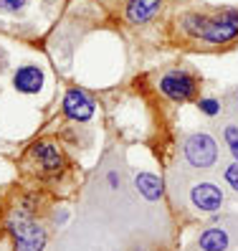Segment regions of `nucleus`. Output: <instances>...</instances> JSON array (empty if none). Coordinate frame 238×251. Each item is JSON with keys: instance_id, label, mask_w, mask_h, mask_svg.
I'll use <instances>...</instances> for the list:
<instances>
[{"instance_id": "obj_1", "label": "nucleus", "mask_w": 238, "mask_h": 251, "mask_svg": "<svg viewBox=\"0 0 238 251\" xmlns=\"http://www.w3.org/2000/svg\"><path fill=\"white\" fill-rule=\"evenodd\" d=\"M183 23L190 33H195L198 38L208 43H228L238 36V13L226 10L218 18H203V16H188Z\"/></svg>"}, {"instance_id": "obj_2", "label": "nucleus", "mask_w": 238, "mask_h": 251, "mask_svg": "<svg viewBox=\"0 0 238 251\" xmlns=\"http://www.w3.org/2000/svg\"><path fill=\"white\" fill-rule=\"evenodd\" d=\"M10 233L16 239L18 251H41L46 244V233L36 224L31 216H25L23 211H18L16 216H10Z\"/></svg>"}, {"instance_id": "obj_3", "label": "nucleus", "mask_w": 238, "mask_h": 251, "mask_svg": "<svg viewBox=\"0 0 238 251\" xmlns=\"http://www.w3.org/2000/svg\"><path fill=\"white\" fill-rule=\"evenodd\" d=\"M185 157L192 168H211L218 160L215 140L208 135H190L185 142Z\"/></svg>"}, {"instance_id": "obj_4", "label": "nucleus", "mask_w": 238, "mask_h": 251, "mask_svg": "<svg viewBox=\"0 0 238 251\" xmlns=\"http://www.w3.org/2000/svg\"><path fill=\"white\" fill-rule=\"evenodd\" d=\"M160 92L170 99H175V101H185V99L192 97V92H195V79L185 71H172L167 76H162Z\"/></svg>"}, {"instance_id": "obj_5", "label": "nucleus", "mask_w": 238, "mask_h": 251, "mask_svg": "<svg viewBox=\"0 0 238 251\" xmlns=\"http://www.w3.org/2000/svg\"><path fill=\"white\" fill-rule=\"evenodd\" d=\"M190 201L195 208L205 211V213H213L220 208V203H223V193H220V188L215 183H198V185H192L190 190Z\"/></svg>"}, {"instance_id": "obj_6", "label": "nucleus", "mask_w": 238, "mask_h": 251, "mask_svg": "<svg viewBox=\"0 0 238 251\" xmlns=\"http://www.w3.org/2000/svg\"><path fill=\"white\" fill-rule=\"evenodd\" d=\"M64 112L76 122H86L94 114V101L89 99L81 89H71L64 99Z\"/></svg>"}, {"instance_id": "obj_7", "label": "nucleus", "mask_w": 238, "mask_h": 251, "mask_svg": "<svg viewBox=\"0 0 238 251\" xmlns=\"http://www.w3.org/2000/svg\"><path fill=\"white\" fill-rule=\"evenodd\" d=\"M13 86L21 92V94H36L41 86H43V74L38 66H21L13 76Z\"/></svg>"}, {"instance_id": "obj_8", "label": "nucleus", "mask_w": 238, "mask_h": 251, "mask_svg": "<svg viewBox=\"0 0 238 251\" xmlns=\"http://www.w3.org/2000/svg\"><path fill=\"white\" fill-rule=\"evenodd\" d=\"M157 8H160V0H129L127 18L132 23H144L155 16Z\"/></svg>"}, {"instance_id": "obj_9", "label": "nucleus", "mask_w": 238, "mask_h": 251, "mask_svg": "<svg viewBox=\"0 0 238 251\" xmlns=\"http://www.w3.org/2000/svg\"><path fill=\"white\" fill-rule=\"evenodd\" d=\"M137 188L147 201H160L162 198V180L152 173H140L137 175Z\"/></svg>"}, {"instance_id": "obj_10", "label": "nucleus", "mask_w": 238, "mask_h": 251, "mask_svg": "<svg viewBox=\"0 0 238 251\" xmlns=\"http://www.w3.org/2000/svg\"><path fill=\"white\" fill-rule=\"evenodd\" d=\"M200 249L203 251H226L228 249V233L223 228H208L200 236Z\"/></svg>"}, {"instance_id": "obj_11", "label": "nucleus", "mask_w": 238, "mask_h": 251, "mask_svg": "<svg viewBox=\"0 0 238 251\" xmlns=\"http://www.w3.org/2000/svg\"><path fill=\"white\" fill-rule=\"evenodd\" d=\"M36 160L46 170H58L61 168V155H58V150L53 145H38L36 147Z\"/></svg>"}, {"instance_id": "obj_12", "label": "nucleus", "mask_w": 238, "mask_h": 251, "mask_svg": "<svg viewBox=\"0 0 238 251\" xmlns=\"http://www.w3.org/2000/svg\"><path fill=\"white\" fill-rule=\"evenodd\" d=\"M28 0H0V13H21Z\"/></svg>"}, {"instance_id": "obj_13", "label": "nucleus", "mask_w": 238, "mask_h": 251, "mask_svg": "<svg viewBox=\"0 0 238 251\" xmlns=\"http://www.w3.org/2000/svg\"><path fill=\"white\" fill-rule=\"evenodd\" d=\"M226 142H228V147H231L233 157L238 160V129H236V127H226Z\"/></svg>"}, {"instance_id": "obj_14", "label": "nucleus", "mask_w": 238, "mask_h": 251, "mask_svg": "<svg viewBox=\"0 0 238 251\" xmlns=\"http://www.w3.org/2000/svg\"><path fill=\"white\" fill-rule=\"evenodd\" d=\"M200 112L203 114H218L220 112V104H218L215 99H203L200 101Z\"/></svg>"}, {"instance_id": "obj_15", "label": "nucleus", "mask_w": 238, "mask_h": 251, "mask_svg": "<svg viewBox=\"0 0 238 251\" xmlns=\"http://www.w3.org/2000/svg\"><path fill=\"white\" fill-rule=\"evenodd\" d=\"M226 180L231 183V188L238 190V162H233V165L226 170Z\"/></svg>"}, {"instance_id": "obj_16", "label": "nucleus", "mask_w": 238, "mask_h": 251, "mask_svg": "<svg viewBox=\"0 0 238 251\" xmlns=\"http://www.w3.org/2000/svg\"><path fill=\"white\" fill-rule=\"evenodd\" d=\"M8 64V56H5V51L3 49H0V71H3V66Z\"/></svg>"}, {"instance_id": "obj_17", "label": "nucleus", "mask_w": 238, "mask_h": 251, "mask_svg": "<svg viewBox=\"0 0 238 251\" xmlns=\"http://www.w3.org/2000/svg\"><path fill=\"white\" fill-rule=\"evenodd\" d=\"M236 107H238V94H236Z\"/></svg>"}]
</instances>
